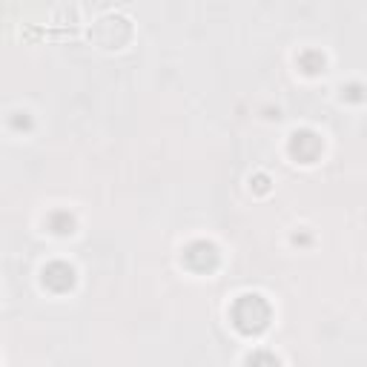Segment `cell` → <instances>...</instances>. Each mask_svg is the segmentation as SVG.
<instances>
[{"label": "cell", "mask_w": 367, "mask_h": 367, "mask_svg": "<svg viewBox=\"0 0 367 367\" xmlns=\"http://www.w3.org/2000/svg\"><path fill=\"white\" fill-rule=\"evenodd\" d=\"M43 282H46V287H52V290H69L72 287V267H67V264H49L46 270H43Z\"/></svg>", "instance_id": "7a4b0ae2"}, {"label": "cell", "mask_w": 367, "mask_h": 367, "mask_svg": "<svg viewBox=\"0 0 367 367\" xmlns=\"http://www.w3.org/2000/svg\"><path fill=\"white\" fill-rule=\"evenodd\" d=\"M250 367H279V359L270 356V353H256L250 359Z\"/></svg>", "instance_id": "277c9868"}, {"label": "cell", "mask_w": 367, "mask_h": 367, "mask_svg": "<svg viewBox=\"0 0 367 367\" xmlns=\"http://www.w3.org/2000/svg\"><path fill=\"white\" fill-rule=\"evenodd\" d=\"M267 319H270V307L258 296H244L235 304V324L244 333H258L261 327H267Z\"/></svg>", "instance_id": "6da1fadb"}, {"label": "cell", "mask_w": 367, "mask_h": 367, "mask_svg": "<svg viewBox=\"0 0 367 367\" xmlns=\"http://www.w3.org/2000/svg\"><path fill=\"white\" fill-rule=\"evenodd\" d=\"M52 227H55V233H69L72 219H69V216H55V219H52Z\"/></svg>", "instance_id": "5b68a950"}, {"label": "cell", "mask_w": 367, "mask_h": 367, "mask_svg": "<svg viewBox=\"0 0 367 367\" xmlns=\"http://www.w3.org/2000/svg\"><path fill=\"white\" fill-rule=\"evenodd\" d=\"M216 247L212 244H207V241H198V244H193V247L187 250V261L193 264V267H198V270H204V267H212L216 264Z\"/></svg>", "instance_id": "3957f363"}]
</instances>
